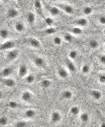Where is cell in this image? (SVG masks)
<instances>
[{"mask_svg": "<svg viewBox=\"0 0 105 127\" xmlns=\"http://www.w3.org/2000/svg\"><path fill=\"white\" fill-rule=\"evenodd\" d=\"M54 4V6L58 7L61 10L63 11L67 14L71 15L73 14L74 12L73 7L70 5L62 2L55 3Z\"/></svg>", "mask_w": 105, "mask_h": 127, "instance_id": "cell-1", "label": "cell"}, {"mask_svg": "<svg viewBox=\"0 0 105 127\" xmlns=\"http://www.w3.org/2000/svg\"><path fill=\"white\" fill-rule=\"evenodd\" d=\"M15 46V43L11 41L8 40L1 44L0 46V49L1 51H4L8 50L13 49Z\"/></svg>", "mask_w": 105, "mask_h": 127, "instance_id": "cell-2", "label": "cell"}, {"mask_svg": "<svg viewBox=\"0 0 105 127\" xmlns=\"http://www.w3.org/2000/svg\"><path fill=\"white\" fill-rule=\"evenodd\" d=\"M19 55V52L17 49L11 50L7 53V58L9 61H13L17 58Z\"/></svg>", "mask_w": 105, "mask_h": 127, "instance_id": "cell-3", "label": "cell"}, {"mask_svg": "<svg viewBox=\"0 0 105 127\" xmlns=\"http://www.w3.org/2000/svg\"><path fill=\"white\" fill-rule=\"evenodd\" d=\"M28 41L29 45L34 48L39 49L41 47V44L39 40L35 38H29L28 39Z\"/></svg>", "mask_w": 105, "mask_h": 127, "instance_id": "cell-4", "label": "cell"}, {"mask_svg": "<svg viewBox=\"0 0 105 127\" xmlns=\"http://www.w3.org/2000/svg\"><path fill=\"white\" fill-rule=\"evenodd\" d=\"M28 73V68L24 64H21L18 70V75L20 78H24Z\"/></svg>", "mask_w": 105, "mask_h": 127, "instance_id": "cell-5", "label": "cell"}, {"mask_svg": "<svg viewBox=\"0 0 105 127\" xmlns=\"http://www.w3.org/2000/svg\"><path fill=\"white\" fill-rule=\"evenodd\" d=\"M34 7L35 11L39 15H43L42 4L40 0H35L34 2Z\"/></svg>", "mask_w": 105, "mask_h": 127, "instance_id": "cell-6", "label": "cell"}, {"mask_svg": "<svg viewBox=\"0 0 105 127\" xmlns=\"http://www.w3.org/2000/svg\"><path fill=\"white\" fill-rule=\"evenodd\" d=\"M1 79V81L3 83L4 85L8 87H13L15 85V81L14 79L10 78H5Z\"/></svg>", "mask_w": 105, "mask_h": 127, "instance_id": "cell-7", "label": "cell"}, {"mask_svg": "<svg viewBox=\"0 0 105 127\" xmlns=\"http://www.w3.org/2000/svg\"><path fill=\"white\" fill-rule=\"evenodd\" d=\"M7 15L8 18L13 19L17 18L20 15V12L16 9L11 8L8 11Z\"/></svg>", "mask_w": 105, "mask_h": 127, "instance_id": "cell-8", "label": "cell"}, {"mask_svg": "<svg viewBox=\"0 0 105 127\" xmlns=\"http://www.w3.org/2000/svg\"><path fill=\"white\" fill-rule=\"evenodd\" d=\"M33 62L35 65L38 67L44 68L46 66L45 61L41 57H36L33 60Z\"/></svg>", "mask_w": 105, "mask_h": 127, "instance_id": "cell-9", "label": "cell"}, {"mask_svg": "<svg viewBox=\"0 0 105 127\" xmlns=\"http://www.w3.org/2000/svg\"><path fill=\"white\" fill-rule=\"evenodd\" d=\"M14 29L18 32H22L26 29V27L23 22L18 21L14 25Z\"/></svg>", "mask_w": 105, "mask_h": 127, "instance_id": "cell-10", "label": "cell"}, {"mask_svg": "<svg viewBox=\"0 0 105 127\" xmlns=\"http://www.w3.org/2000/svg\"><path fill=\"white\" fill-rule=\"evenodd\" d=\"M62 116L59 112L54 111L51 115V120L53 123H56L59 122L61 119Z\"/></svg>", "mask_w": 105, "mask_h": 127, "instance_id": "cell-11", "label": "cell"}, {"mask_svg": "<svg viewBox=\"0 0 105 127\" xmlns=\"http://www.w3.org/2000/svg\"><path fill=\"white\" fill-rule=\"evenodd\" d=\"M32 96L33 95L31 92L28 91H26L22 93L21 95V98L25 102H28L32 100Z\"/></svg>", "mask_w": 105, "mask_h": 127, "instance_id": "cell-12", "label": "cell"}, {"mask_svg": "<svg viewBox=\"0 0 105 127\" xmlns=\"http://www.w3.org/2000/svg\"><path fill=\"white\" fill-rule=\"evenodd\" d=\"M27 21H28V23L31 24L33 25L36 21V17L35 14L32 12H29L27 14Z\"/></svg>", "mask_w": 105, "mask_h": 127, "instance_id": "cell-13", "label": "cell"}, {"mask_svg": "<svg viewBox=\"0 0 105 127\" xmlns=\"http://www.w3.org/2000/svg\"><path fill=\"white\" fill-rule=\"evenodd\" d=\"M76 23L79 27H86L88 24V21L85 18H81L78 19Z\"/></svg>", "mask_w": 105, "mask_h": 127, "instance_id": "cell-14", "label": "cell"}, {"mask_svg": "<svg viewBox=\"0 0 105 127\" xmlns=\"http://www.w3.org/2000/svg\"><path fill=\"white\" fill-rule=\"evenodd\" d=\"M91 95H92V97L95 99V100H99L102 98V92H100V91L96 90H92L91 92Z\"/></svg>", "mask_w": 105, "mask_h": 127, "instance_id": "cell-15", "label": "cell"}, {"mask_svg": "<svg viewBox=\"0 0 105 127\" xmlns=\"http://www.w3.org/2000/svg\"><path fill=\"white\" fill-rule=\"evenodd\" d=\"M61 10L58 7L53 5L50 7L49 8V12L53 16H57L59 14Z\"/></svg>", "mask_w": 105, "mask_h": 127, "instance_id": "cell-16", "label": "cell"}, {"mask_svg": "<svg viewBox=\"0 0 105 127\" xmlns=\"http://www.w3.org/2000/svg\"><path fill=\"white\" fill-rule=\"evenodd\" d=\"M12 72V69L10 67H6L1 71V76L3 78H6Z\"/></svg>", "mask_w": 105, "mask_h": 127, "instance_id": "cell-17", "label": "cell"}, {"mask_svg": "<svg viewBox=\"0 0 105 127\" xmlns=\"http://www.w3.org/2000/svg\"><path fill=\"white\" fill-rule=\"evenodd\" d=\"M62 96L64 99H70L73 96V92L70 90H65L62 92Z\"/></svg>", "mask_w": 105, "mask_h": 127, "instance_id": "cell-18", "label": "cell"}, {"mask_svg": "<svg viewBox=\"0 0 105 127\" xmlns=\"http://www.w3.org/2000/svg\"><path fill=\"white\" fill-rule=\"evenodd\" d=\"M89 46L93 49H97L100 46V43L97 40L92 39L89 42Z\"/></svg>", "mask_w": 105, "mask_h": 127, "instance_id": "cell-19", "label": "cell"}, {"mask_svg": "<svg viewBox=\"0 0 105 127\" xmlns=\"http://www.w3.org/2000/svg\"><path fill=\"white\" fill-rule=\"evenodd\" d=\"M70 32L73 34L79 35H81V34H82V30L79 27H74L70 29Z\"/></svg>", "mask_w": 105, "mask_h": 127, "instance_id": "cell-20", "label": "cell"}, {"mask_svg": "<svg viewBox=\"0 0 105 127\" xmlns=\"http://www.w3.org/2000/svg\"><path fill=\"white\" fill-rule=\"evenodd\" d=\"M58 75L60 78H65L68 76V73L67 71L63 68L60 69L58 71Z\"/></svg>", "mask_w": 105, "mask_h": 127, "instance_id": "cell-21", "label": "cell"}, {"mask_svg": "<svg viewBox=\"0 0 105 127\" xmlns=\"http://www.w3.org/2000/svg\"><path fill=\"white\" fill-rule=\"evenodd\" d=\"M25 116L28 118H32L36 115V112L33 109H29L27 110L25 112Z\"/></svg>", "mask_w": 105, "mask_h": 127, "instance_id": "cell-22", "label": "cell"}, {"mask_svg": "<svg viewBox=\"0 0 105 127\" xmlns=\"http://www.w3.org/2000/svg\"><path fill=\"white\" fill-rule=\"evenodd\" d=\"M67 66L68 67V69L71 72H75L76 71V67L71 61L68 60L67 62Z\"/></svg>", "mask_w": 105, "mask_h": 127, "instance_id": "cell-23", "label": "cell"}, {"mask_svg": "<svg viewBox=\"0 0 105 127\" xmlns=\"http://www.w3.org/2000/svg\"><path fill=\"white\" fill-rule=\"evenodd\" d=\"M93 9L92 7L89 6H86L83 9V13L86 15H90L92 14Z\"/></svg>", "mask_w": 105, "mask_h": 127, "instance_id": "cell-24", "label": "cell"}, {"mask_svg": "<svg viewBox=\"0 0 105 127\" xmlns=\"http://www.w3.org/2000/svg\"><path fill=\"white\" fill-rule=\"evenodd\" d=\"M70 111L72 115L77 116L80 112V108L78 106H74L71 108Z\"/></svg>", "mask_w": 105, "mask_h": 127, "instance_id": "cell-25", "label": "cell"}, {"mask_svg": "<svg viewBox=\"0 0 105 127\" xmlns=\"http://www.w3.org/2000/svg\"><path fill=\"white\" fill-rule=\"evenodd\" d=\"M52 84V82L48 79H44L41 82V85L44 88H47L49 87Z\"/></svg>", "mask_w": 105, "mask_h": 127, "instance_id": "cell-26", "label": "cell"}, {"mask_svg": "<svg viewBox=\"0 0 105 127\" xmlns=\"http://www.w3.org/2000/svg\"><path fill=\"white\" fill-rule=\"evenodd\" d=\"M63 39L67 42H71L73 40V36L70 33H66L63 36Z\"/></svg>", "mask_w": 105, "mask_h": 127, "instance_id": "cell-27", "label": "cell"}, {"mask_svg": "<svg viewBox=\"0 0 105 127\" xmlns=\"http://www.w3.org/2000/svg\"><path fill=\"white\" fill-rule=\"evenodd\" d=\"M8 35H9V32L7 29H3L0 30V37L1 39H7Z\"/></svg>", "mask_w": 105, "mask_h": 127, "instance_id": "cell-28", "label": "cell"}, {"mask_svg": "<svg viewBox=\"0 0 105 127\" xmlns=\"http://www.w3.org/2000/svg\"><path fill=\"white\" fill-rule=\"evenodd\" d=\"M35 78L34 75L30 74L27 76L26 78V81L27 83L29 84H31L35 81Z\"/></svg>", "mask_w": 105, "mask_h": 127, "instance_id": "cell-29", "label": "cell"}, {"mask_svg": "<svg viewBox=\"0 0 105 127\" xmlns=\"http://www.w3.org/2000/svg\"><path fill=\"white\" fill-rule=\"evenodd\" d=\"M53 43L56 46H60L63 43V40L59 36H56L53 40Z\"/></svg>", "mask_w": 105, "mask_h": 127, "instance_id": "cell-30", "label": "cell"}, {"mask_svg": "<svg viewBox=\"0 0 105 127\" xmlns=\"http://www.w3.org/2000/svg\"><path fill=\"white\" fill-rule=\"evenodd\" d=\"M90 70V68L88 64H85L81 68V71L84 74H88Z\"/></svg>", "mask_w": 105, "mask_h": 127, "instance_id": "cell-31", "label": "cell"}, {"mask_svg": "<svg viewBox=\"0 0 105 127\" xmlns=\"http://www.w3.org/2000/svg\"><path fill=\"white\" fill-rule=\"evenodd\" d=\"M69 57L72 60H75L78 56V52L76 50H73L70 51L69 54Z\"/></svg>", "mask_w": 105, "mask_h": 127, "instance_id": "cell-32", "label": "cell"}, {"mask_svg": "<svg viewBox=\"0 0 105 127\" xmlns=\"http://www.w3.org/2000/svg\"><path fill=\"white\" fill-rule=\"evenodd\" d=\"M56 29L53 27H50L49 28L46 29L45 31V32L46 34L48 35H51L55 33L56 32Z\"/></svg>", "mask_w": 105, "mask_h": 127, "instance_id": "cell-33", "label": "cell"}, {"mask_svg": "<svg viewBox=\"0 0 105 127\" xmlns=\"http://www.w3.org/2000/svg\"><path fill=\"white\" fill-rule=\"evenodd\" d=\"M89 118V115L87 113H83L81 114L80 116L81 120L83 123L87 122Z\"/></svg>", "mask_w": 105, "mask_h": 127, "instance_id": "cell-34", "label": "cell"}, {"mask_svg": "<svg viewBox=\"0 0 105 127\" xmlns=\"http://www.w3.org/2000/svg\"><path fill=\"white\" fill-rule=\"evenodd\" d=\"M27 123L24 121H19L15 124V126L16 127H26Z\"/></svg>", "mask_w": 105, "mask_h": 127, "instance_id": "cell-35", "label": "cell"}, {"mask_svg": "<svg viewBox=\"0 0 105 127\" xmlns=\"http://www.w3.org/2000/svg\"><path fill=\"white\" fill-rule=\"evenodd\" d=\"M98 81L102 84H105V74H100L99 76Z\"/></svg>", "mask_w": 105, "mask_h": 127, "instance_id": "cell-36", "label": "cell"}, {"mask_svg": "<svg viewBox=\"0 0 105 127\" xmlns=\"http://www.w3.org/2000/svg\"><path fill=\"white\" fill-rule=\"evenodd\" d=\"M45 21H46V24L49 26H52L53 24H54V20L51 17H47L45 19Z\"/></svg>", "mask_w": 105, "mask_h": 127, "instance_id": "cell-37", "label": "cell"}, {"mask_svg": "<svg viewBox=\"0 0 105 127\" xmlns=\"http://www.w3.org/2000/svg\"><path fill=\"white\" fill-rule=\"evenodd\" d=\"M8 105L11 109H16L18 107V103L15 101H12L9 102Z\"/></svg>", "mask_w": 105, "mask_h": 127, "instance_id": "cell-38", "label": "cell"}, {"mask_svg": "<svg viewBox=\"0 0 105 127\" xmlns=\"http://www.w3.org/2000/svg\"><path fill=\"white\" fill-rule=\"evenodd\" d=\"M7 119L6 117H3L0 119V124L1 126H5L7 124Z\"/></svg>", "mask_w": 105, "mask_h": 127, "instance_id": "cell-39", "label": "cell"}, {"mask_svg": "<svg viewBox=\"0 0 105 127\" xmlns=\"http://www.w3.org/2000/svg\"><path fill=\"white\" fill-rule=\"evenodd\" d=\"M99 23L102 25H105V16L102 15L98 18Z\"/></svg>", "mask_w": 105, "mask_h": 127, "instance_id": "cell-40", "label": "cell"}, {"mask_svg": "<svg viewBox=\"0 0 105 127\" xmlns=\"http://www.w3.org/2000/svg\"><path fill=\"white\" fill-rule=\"evenodd\" d=\"M100 61L102 64L105 65V54H103L100 57Z\"/></svg>", "mask_w": 105, "mask_h": 127, "instance_id": "cell-41", "label": "cell"}, {"mask_svg": "<svg viewBox=\"0 0 105 127\" xmlns=\"http://www.w3.org/2000/svg\"><path fill=\"white\" fill-rule=\"evenodd\" d=\"M100 127H105V122L102 123V124L100 125Z\"/></svg>", "mask_w": 105, "mask_h": 127, "instance_id": "cell-42", "label": "cell"}, {"mask_svg": "<svg viewBox=\"0 0 105 127\" xmlns=\"http://www.w3.org/2000/svg\"><path fill=\"white\" fill-rule=\"evenodd\" d=\"M51 0V1H52V2H56L57 1H58V0Z\"/></svg>", "mask_w": 105, "mask_h": 127, "instance_id": "cell-43", "label": "cell"}, {"mask_svg": "<svg viewBox=\"0 0 105 127\" xmlns=\"http://www.w3.org/2000/svg\"><path fill=\"white\" fill-rule=\"evenodd\" d=\"M68 0H58V1H65Z\"/></svg>", "mask_w": 105, "mask_h": 127, "instance_id": "cell-44", "label": "cell"}, {"mask_svg": "<svg viewBox=\"0 0 105 127\" xmlns=\"http://www.w3.org/2000/svg\"><path fill=\"white\" fill-rule=\"evenodd\" d=\"M103 34L105 36V28L104 29V30H103Z\"/></svg>", "mask_w": 105, "mask_h": 127, "instance_id": "cell-45", "label": "cell"}, {"mask_svg": "<svg viewBox=\"0 0 105 127\" xmlns=\"http://www.w3.org/2000/svg\"><path fill=\"white\" fill-rule=\"evenodd\" d=\"M0 0L2 1H7V0Z\"/></svg>", "mask_w": 105, "mask_h": 127, "instance_id": "cell-46", "label": "cell"}, {"mask_svg": "<svg viewBox=\"0 0 105 127\" xmlns=\"http://www.w3.org/2000/svg\"><path fill=\"white\" fill-rule=\"evenodd\" d=\"M104 49H105V45H104Z\"/></svg>", "mask_w": 105, "mask_h": 127, "instance_id": "cell-47", "label": "cell"}]
</instances>
